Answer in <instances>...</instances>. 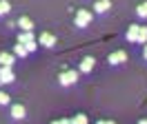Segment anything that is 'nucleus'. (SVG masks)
Here are the masks:
<instances>
[{
    "label": "nucleus",
    "instance_id": "nucleus-1",
    "mask_svg": "<svg viewBox=\"0 0 147 124\" xmlns=\"http://www.w3.org/2000/svg\"><path fill=\"white\" fill-rule=\"evenodd\" d=\"M92 22V11H87V9H80V11H76V18H74V25L78 27V29H83Z\"/></svg>",
    "mask_w": 147,
    "mask_h": 124
},
{
    "label": "nucleus",
    "instance_id": "nucleus-2",
    "mask_svg": "<svg viewBox=\"0 0 147 124\" xmlns=\"http://www.w3.org/2000/svg\"><path fill=\"white\" fill-rule=\"evenodd\" d=\"M76 80H78V73H76V71H63V73L58 75V82H60L63 87H71Z\"/></svg>",
    "mask_w": 147,
    "mask_h": 124
},
{
    "label": "nucleus",
    "instance_id": "nucleus-3",
    "mask_svg": "<svg viewBox=\"0 0 147 124\" xmlns=\"http://www.w3.org/2000/svg\"><path fill=\"white\" fill-rule=\"evenodd\" d=\"M13 80H16V75H13L11 67H0V84H11Z\"/></svg>",
    "mask_w": 147,
    "mask_h": 124
},
{
    "label": "nucleus",
    "instance_id": "nucleus-4",
    "mask_svg": "<svg viewBox=\"0 0 147 124\" xmlns=\"http://www.w3.org/2000/svg\"><path fill=\"white\" fill-rule=\"evenodd\" d=\"M36 40H38V44H42V47H47V49H49V47H54V44H56V35H51V33H47V31H42V33L38 35Z\"/></svg>",
    "mask_w": 147,
    "mask_h": 124
},
{
    "label": "nucleus",
    "instance_id": "nucleus-5",
    "mask_svg": "<svg viewBox=\"0 0 147 124\" xmlns=\"http://www.w3.org/2000/svg\"><path fill=\"white\" fill-rule=\"evenodd\" d=\"M138 35H140V25H129L125 38H127L129 42H138Z\"/></svg>",
    "mask_w": 147,
    "mask_h": 124
},
{
    "label": "nucleus",
    "instance_id": "nucleus-6",
    "mask_svg": "<svg viewBox=\"0 0 147 124\" xmlns=\"http://www.w3.org/2000/svg\"><path fill=\"white\" fill-rule=\"evenodd\" d=\"M109 64H123V62L127 60V53L125 51H114V53H109Z\"/></svg>",
    "mask_w": 147,
    "mask_h": 124
},
{
    "label": "nucleus",
    "instance_id": "nucleus-7",
    "mask_svg": "<svg viewBox=\"0 0 147 124\" xmlns=\"http://www.w3.org/2000/svg\"><path fill=\"white\" fill-rule=\"evenodd\" d=\"M18 42H20V44L36 42V35H34V31H20V33H18Z\"/></svg>",
    "mask_w": 147,
    "mask_h": 124
},
{
    "label": "nucleus",
    "instance_id": "nucleus-8",
    "mask_svg": "<svg viewBox=\"0 0 147 124\" xmlns=\"http://www.w3.org/2000/svg\"><path fill=\"white\" fill-rule=\"evenodd\" d=\"M25 115H27V109H25L22 104H13V106H11V117H16V120H22Z\"/></svg>",
    "mask_w": 147,
    "mask_h": 124
},
{
    "label": "nucleus",
    "instance_id": "nucleus-9",
    "mask_svg": "<svg viewBox=\"0 0 147 124\" xmlns=\"http://www.w3.org/2000/svg\"><path fill=\"white\" fill-rule=\"evenodd\" d=\"M107 9H111V0H98V2L94 5V11H96V13H105Z\"/></svg>",
    "mask_w": 147,
    "mask_h": 124
},
{
    "label": "nucleus",
    "instance_id": "nucleus-10",
    "mask_svg": "<svg viewBox=\"0 0 147 124\" xmlns=\"http://www.w3.org/2000/svg\"><path fill=\"white\" fill-rule=\"evenodd\" d=\"M13 60H16V55L13 53H0V67H11L13 64Z\"/></svg>",
    "mask_w": 147,
    "mask_h": 124
},
{
    "label": "nucleus",
    "instance_id": "nucleus-11",
    "mask_svg": "<svg viewBox=\"0 0 147 124\" xmlns=\"http://www.w3.org/2000/svg\"><path fill=\"white\" fill-rule=\"evenodd\" d=\"M94 64H96L94 58H83V62H80V71H83V73H89V71L94 69Z\"/></svg>",
    "mask_w": 147,
    "mask_h": 124
},
{
    "label": "nucleus",
    "instance_id": "nucleus-12",
    "mask_svg": "<svg viewBox=\"0 0 147 124\" xmlns=\"http://www.w3.org/2000/svg\"><path fill=\"white\" fill-rule=\"evenodd\" d=\"M18 27L22 29V31H31V29H34V22H31L27 16H22V18L18 20Z\"/></svg>",
    "mask_w": 147,
    "mask_h": 124
},
{
    "label": "nucleus",
    "instance_id": "nucleus-13",
    "mask_svg": "<svg viewBox=\"0 0 147 124\" xmlns=\"http://www.w3.org/2000/svg\"><path fill=\"white\" fill-rule=\"evenodd\" d=\"M27 47H25V44H16V47H13V55H18V58H25V55H27Z\"/></svg>",
    "mask_w": 147,
    "mask_h": 124
},
{
    "label": "nucleus",
    "instance_id": "nucleus-14",
    "mask_svg": "<svg viewBox=\"0 0 147 124\" xmlns=\"http://www.w3.org/2000/svg\"><path fill=\"white\" fill-rule=\"evenodd\" d=\"M9 11H11V5L7 0H0V16H7Z\"/></svg>",
    "mask_w": 147,
    "mask_h": 124
},
{
    "label": "nucleus",
    "instance_id": "nucleus-15",
    "mask_svg": "<svg viewBox=\"0 0 147 124\" xmlns=\"http://www.w3.org/2000/svg\"><path fill=\"white\" fill-rule=\"evenodd\" d=\"M71 124H87V115L78 113L76 117H71Z\"/></svg>",
    "mask_w": 147,
    "mask_h": 124
},
{
    "label": "nucleus",
    "instance_id": "nucleus-16",
    "mask_svg": "<svg viewBox=\"0 0 147 124\" xmlns=\"http://www.w3.org/2000/svg\"><path fill=\"white\" fill-rule=\"evenodd\" d=\"M136 13H138L140 18H147V2H143V5H138Z\"/></svg>",
    "mask_w": 147,
    "mask_h": 124
},
{
    "label": "nucleus",
    "instance_id": "nucleus-17",
    "mask_svg": "<svg viewBox=\"0 0 147 124\" xmlns=\"http://www.w3.org/2000/svg\"><path fill=\"white\" fill-rule=\"evenodd\" d=\"M147 42V27H140V35H138V44Z\"/></svg>",
    "mask_w": 147,
    "mask_h": 124
},
{
    "label": "nucleus",
    "instance_id": "nucleus-18",
    "mask_svg": "<svg viewBox=\"0 0 147 124\" xmlns=\"http://www.w3.org/2000/svg\"><path fill=\"white\" fill-rule=\"evenodd\" d=\"M9 102H11V97L7 95L5 91H0V104H9Z\"/></svg>",
    "mask_w": 147,
    "mask_h": 124
},
{
    "label": "nucleus",
    "instance_id": "nucleus-19",
    "mask_svg": "<svg viewBox=\"0 0 147 124\" xmlns=\"http://www.w3.org/2000/svg\"><path fill=\"white\" fill-rule=\"evenodd\" d=\"M25 47H27V51H29V53H34V51L38 49V40H36V42H29V44H25Z\"/></svg>",
    "mask_w": 147,
    "mask_h": 124
},
{
    "label": "nucleus",
    "instance_id": "nucleus-20",
    "mask_svg": "<svg viewBox=\"0 0 147 124\" xmlns=\"http://www.w3.org/2000/svg\"><path fill=\"white\" fill-rule=\"evenodd\" d=\"M96 124H114V122H111V120H98Z\"/></svg>",
    "mask_w": 147,
    "mask_h": 124
},
{
    "label": "nucleus",
    "instance_id": "nucleus-21",
    "mask_svg": "<svg viewBox=\"0 0 147 124\" xmlns=\"http://www.w3.org/2000/svg\"><path fill=\"white\" fill-rule=\"evenodd\" d=\"M60 124H71V120H58Z\"/></svg>",
    "mask_w": 147,
    "mask_h": 124
},
{
    "label": "nucleus",
    "instance_id": "nucleus-22",
    "mask_svg": "<svg viewBox=\"0 0 147 124\" xmlns=\"http://www.w3.org/2000/svg\"><path fill=\"white\" fill-rule=\"evenodd\" d=\"M143 58L147 60V44H145V49H143Z\"/></svg>",
    "mask_w": 147,
    "mask_h": 124
},
{
    "label": "nucleus",
    "instance_id": "nucleus-23",
    "mask_svg": "<svg viewBox=\"0 0 147 124\" xmlns=\"http://www.w3.org/2000/svg\"><path fill=\"white\" fill-rule=\"evenodd\" d=\"M138 124H147V120H140V122H138Z\"/></svg>",
    "mask_w": 147,
    "mask_h": 124
},
{
    "label": "nucleus",
    "instance_id": "nucleus-24",
    "mask_svg": "<svg viewBox=\"0 0 147 124\" xmlns=\"http://www.w3.org/2000/svg\"><path fill=\"white\" fill-rule=\"evenodd\" d=\"M51 124H60V122H58V120H56V122H51Z\"/></svg>",
    "mask_w": 147,
    "mask_h": 124
}]
</instances>
